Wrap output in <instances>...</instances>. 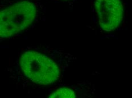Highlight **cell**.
I'll return each instance as SVG.
<instances>
[{"label":"cell","mask_w":132,"mask_h":98,"mask_svg":"<svg viewBox=\"0 0 132 98\" xmlns=\"http://www.w3.org/2000/svg\"><path fill=\"white\" fill-rule=\"evenodd\" d=\"M20 66L26 77L38 85H50L59 76V68L55 62L38 52L23 53L20 58Z\"/></svg>","instance_id":"7a4b0ae2"},{"label":"cell","mask_w":132,"mask_h":98,"mask_svg":"<svg viewBox=\"0 0 132 98\" xmlns=\"http://www.w3.org/2000/svg\"><path fill=\"white\" fill-rule=\"evenodd\" d=\"M49 97H68L73 98L76 97L75 92L72 90L68 88H60L56 90L53 92L50 96Z\"/></svg>","instance_id":"277c9868"},{"label":"cell","mask_w":132,"mask_h":98,"mask_svg":"<svg viewBox=\"0 0 132 98\" xmlns=\"http://www.w3.org/2000/svg\"><path fill=\"white\" fill-rule=\"evenodd\" d=\"M37 13L36 5L29 0L0 10V37H9L25 30L34 22Z\"/></svg>","instance_id":"6da1fadb"},{"label":"cell","mask_w":132,"mask_h":98,"mask_svg":"<svg viewBox=\"0 0 132 98\" xmlns=\"http://www.w3.org/2000/svg\"><path fill=\"white\" fill-rule=\"evenodd\" d=\"M95 5L99 24L104 31H114L119 27L123 18L120 0H96Z\"/></svg>","instance_id":"3957f363"}]
</instances>
